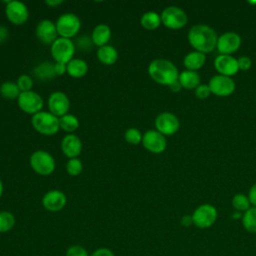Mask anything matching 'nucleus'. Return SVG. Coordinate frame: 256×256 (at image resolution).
<instances>
[{
    "label": "nucleus",
    "instance_id": "nucleus-26",
    "mask_svg": "<svg viewBox=\"0 0 256 256\" xmlns=\"http://www.w3.org/2000/svg\"><path fill=\"white\" fill-rule=\"evenodd\" d=\"M161 23V16L154 11L145 12L140 18V24L146 30H155Z\"/></svg>",
    "mask_w": 256,
    "mask_h": 256
},
{
    "label": "nucleus",
    "instance_id": "nucleus-1",
    "mask_svg": "<svg viewBox=\"0 0 256 256\" xmlns=\"http://www.w3.org/2000/svg\"><path fill=\"white\" fill-rule=\"evenodd\" d=\"M189 44L195 51L201 53L212 52L217 45L218 36L214 29L204 24H197L190 28L187 35Z\"/></svg>",
    "mask_w": 256,
    "mask_h": 256
},
{
    "label": "nucleus",
    "instance_id": "nucleus-30",
    "mask_svg": "<svg viewBox=\"0 0 256 256\" xmlns=\"http://www.w3.org/2000/svg\"><path fill=\"white\" fill-rule=\"evenodd\" d=\"M15 217L9 211H0V233H6L13 229Z\"/></svg>",
    "mask_w": 256,
    "mask_h": 256
},
{
    "label": "nucleus",
    "instance_id": "nucleus-35",
    "mask_svg": "<svg viewBox=\"0 0 256 256\" xmlns=\"http://www.w3.org/2000/svg\"><path fill=\"white\" fill-rule=\"evenodd\" d=\"M16 84L21 92L31 91L32 87H33V79L31 76H29L27 74H22L18 77Z\"/></svg>",
    "mask_w": 256,
    "mask_h": 256
},
{
    "label": "nucleus",
    "instance_id": "nucleus-18",
    "mask_svg": "<svg viewBox=\"0 0 256 256\" xmlns=\"http://www.w3.org/2000/svg\"><path fill=\"white\" fill-rule=\"evenodd\" d=\"M214 67L220 75L227 77H231L239 71L237 59L231 55L219 54L214 60Z\"/></svg>",
    "mask_w": 256,
    "mask_h": 256
},
{
    "label": "nucleus",
    "instance_id": "nucleus-32",
    "mask_svg": "<svg viewBox=\"0 0 256 256\" xmlns=\"http://www.w3.org/2000/svg\"><path fill=\"white\" fill-rule=\"evenodd\" d=\"M74 44H75L76 49L81 51V52H89V51H91L92 47L94 46V43L92 41L91 36H88V35L79 36L74 41Z\"/></svg>",
    "mask_w": 256,
    "mask_h": 256
},
{
    "label": "nucleus",
    "instance_id": "nucleus-4",
    "mask_svg": "<svg viewBox=\"0 0 256 256\" xmlns=\"http://www.w3.org/2000/svg\"><path fill=\"white\" fill-rule=\"evenodd\" d=\"M30 166L34 172L41 176H49L55 170L53 156L45 150H36L30 156Z\"/></svg>",
    "mask_w": 256,
    "mask_h": 256
},
{
    "label": "nucleus",
    "instance_id": "nucleus-45",
    "mask_svg": "<svg viewBox=\"0 0 256 256\" xmlns=\"http://www.w3.org/2000/svg\"><path fill=\"white\" fill-rule=\"evenodd\" d=\"M64 1L63 0H46L45 1V4L49 7H52V8H55L61 4H63Z\"/></svg>",
    "mask_w": 256,
    "mask_h": 256
},
{
    "label": "nucleus",
    "instance_id": "nucleus-22",
    "mask_svg": "<svg viewBox=\"0 0 256 256\" xmlns=\"http://www.w3.org/2000/svg\"><path fill=\"white\" fill-rule=\"evenodd\" d=\"M97 59L104 65H113L118 59V52L112 45H104L99 47L96 52Z\"/></svg>",
    "mask_w": 256,
    "mask_h": 256
},
{
    "label": "nucleus",
    "instance_id": "nucleus-5",
    "mask_svg": "<svg viewBox=\"0 0 256 256\" xmlns=\"http://www.w3.org/2000/svg\"><path fill=\"white\" fill-rule=\"evenodd\" d=\"M55 24L58 35L67 39L75 37L81 29V21L79 17L71 12L63 13L60 15Z\"/></svg>",
    "mask_w": 256,
    "mask_h": 256
},
{
    "label": "nucleus",
    "instance_id": "nucleus-28",
    "mask_svg": "<svg viewBox=\"0 0 256 256\" xmlns=\"http://www.w3.org/2000/svg\"><path fill=\"white\" fill-rule=\"evenodd\" d=\"M21 91L19 90L16 83L11 81H6L0 86V94L2 97L10 100L18 99Z\"/></svg>",
    "mask_w": 256,
    "mask_h": 256
},
{
    "label": "nucleus",
    "instance_id": "nucleus-46",
    "mask_svg": "<svg viewBox=\"0 0 256 256\" xmlns=\"http://www.w3.org/2000/svg\"><path fill=\"white\" fill-rule=\"evenodd\" d=\"M3 191H4V186H3L2 180L0 179V198H1V196L3 195Z\"/></svg>",
    "mask_w": 256,
    "mask_h": 256
},
{
    "label": "nucleus",
    "instance_id": "nucleus-15",
    "mask_svg": "<svg viewBox=\"0 0 256 256\" xmlns=\"http://www.w3.org/2000/svg\"><path fill=\"white\" fill-rule=\"evenodd\" d=\"M241 46V37L235 32H226L218 37L216 48L220 54L231 55Z\"/></svg>",
    "mask_w": 256,
    "mask_h": 256
},
{
    "label": "nucleus",
    "instance_id": "nucleus-14",
    "mask_svg": "<svg viewBox=\"0 0 256 256\" xmlns=\"http://www.w3.org/2000/svg\"><path fill=\"white\" fill-rule=\"evenodd\" d=\"M49 112L60 118L66 114L70 109V100L68 96L61 91H55L50 94L48 98Z\"/></svg>",
    "mask_w": 256,
    "mask_h": 256
},
{
    "label": "nucleus",
    "instance_id": "nucleus-33",
    "mask_svg": "<svg viewBox=\"0 0 256 256\" xmlns=\"http://www.w3.org/2000/svg\"><path fill=\"white\" fill-rule=\"evenodd\" d=\"M143 134L137 128H128L124 133V138L127 143L131 145H138L142 143Z\"/></svg>",
    "mask_w": 256,
    "mask_h": 256
},
{
    "label": "nucleus",
    "instance_id": "nucleus-37",
    "mask_svg": "<svg viewBox=\"0 0 256 256\" xmlns=\"http://www.w3.org/2000/svg\"><path fill=\"white\" fill-rule=\"evenodd\" d=\"M211 91L208 85L206 84H200L196 89H195V95L199 99H206L210 96Z\"/></svg>",
    "mask_w": 256,
    "mask_h": 256
},
{
    "label": "nucleus",
    "instance_id": "nucleus-25",
    "mask_svg": "<svg viewBox=\"0 0 256 256\" xmlns=\"http://www.w3.org/2000/svg\"><path fill=\"white\" fill-rule=\"evenodd\" d=\"M178 80L182 87L187 90H195L200 85V75L196 71L184 70L179 74Z\"/></svg>",
    "mask_w": 256,
    "mask_h": 256
},
{
    "label": "nucleus",
    "instance_id": "nucleus-40",
    "mask_svg": "<svg viewBox=\"0 0 256 256\" xmlns=\"http://www.w3.org/2000/svg\"><path fill=\"white\" fill-rule=\"evenodd\" d=\"M90 256H115V255L108 248H98Z\"/></svg>",
    "mask_w": 256,
    "mask_h": 256
},
{
    "label": "nucleus",
    "instance_id": "nucleus-3",
    "mask_svg": "<svg viewBox=\"0 0 256 256\" xmlns=\"http://www.w3.org/2000/svg\"><path fill=\"white\" fill-rule=\"evenodd\" d=\"M32 127L40 134L45 136L55 135L59 129V118L50 112L41 111L31 118Z\"/></svg>",
    "mask_w": 256,
    "mask_h": 256
},
{
    "label": "nucleus",
    "instance_id": "nucleus-44",
    "mask_svg": "<svg viewBox=\"0 0 256 256\" xmlns=\"http://www.w3.org/2000/svg\"><path fill=\"white\" fill-rule=\"evenodd\" d=\"M168 87H169V89H170L172 92H179V91L183 88L178 79H177L176 81H174L173 83H171Z\"/></svg>",
    "mask_w": 256,
    "mask_h": 256
},
{
    "label": "nucleus",
    "instance_id": "nucleus-36",
    "mask_svg": "<svg viewBox=\"0 0 256 256\" xmlns=\"http://www.w3.org/2000/svg\"><path fill=\"white\" fill-rule=\"evenodd\" d=\"M66 256H89V254L83 246L72 245L67 249Z\"/></svg>",
    "mask_w": 256,
    "mask_h": 256
},
{
    "label": "nucleus",
    "instance_id": "nucleus-11",
    "mask_svg": "<svg viewBox=\"0 0 256 256\" xmlns=\"http://www.w3.org/2000/svg\"><path fill=\"white\" fill-rule=\"evenodd\" d=\"M142 145L149 152L160 154L165 151L167 140L166 137L157 130H148L143 134Z\"/></svg>",
    "mask_w": 256,
    "mask_h": 256
},
{
    "label": "nucleus",
    "instance_id": "nucleus-39",
    "mask_svg": "<svg viewBox=\"0 0 256 256\" xmlns=\"http://www.w3.org/2000/svg\"><path fill=\"white\" fill-rule=\"evenodd\" d=\"M54 71L56 76H62L65 73H67V64L65 63H60V62H55L54 63Z\"/></svg>",
    "mask_w": 256,
    "mask_h": 256
},
{
    "label": "nucleus",
    "instance_id": "nucleus-9",
    "mask_svg": "<svg viewBox=\"0 0 256 256\" xmlns=\"http://www.w3.org/2000/svg\"><path fill=\"white\" fill-rule=\"evenodd\" d=\"M17 103L18 107L23 112L32 116L41 112L44 106V101L42 97L32 90L27 92H21L17 99Z\"/></svg>",
    "mask_w": 256,
    "mask_h": 256
},
{
    "label": "nucleus",
    "instance_id": "nucleus-6",
    "mask_svg": "<svg viewBox=\"0 0 256 256\" xmlns=\"http://www.w3.org/2000/svg\"><path fill=\"white\" fill-rule=\"evenodd\" d=\"M51 54L55 62L67 64L73 59V56L76 51L74 41L67 38L59 37L51 45Z\"/></svg>",
    "mask_w": 256,
    "mask_h": 256
},
{
    "label": "nucleus",
    "instance_id": "nucleus-17",
    "mask_svg": "<svg viewBox=\"0 0 256 256\" xmlns=\"http://www.w3.org/2000/svg\"><path fill=\"white\" fill-rule=\"evenodd\" d=\"M67 203V197L61 190H50L42 197L43 207L50 212H58L62 210Z\"/></svg>",
    "mask_w": 256,
    "mask_h": 256
},
{
    "label": "nucleus",
    "instance_id": "nucleus-8",
    "mask_svg": "<svg viewBox=\"0 0 256 256\" xmlns=\"http://www.w3.org/2000/svg\"><path fill=\"white\" fill-rule=\"evenodd\" d=\"M217 209L211 204H202L198 206L192 214L193 225L200 229L211 227L217 219Z\"/></svg>",
    "mask_w": 256,
    "mask_h": 256
},
{
    "label": "nucleus",
    "instance_id": "nucleus-27",
    "mask_svg": "<svg viewBox=\"0 0 256 256\" xmlns=\"http://www.w3.org/2000/svg\"><path fill=\"white\" fill-rule=\"evenodd\" d=\"M59 124L60 128L68 134H73V132L76 131L80 125L78 118L75 115L69 113L59 118Z\"/></svg>",
    "mask_w": 256,
    "mask_h": 256
},
{
    "label": "nucleus",
    "instance_id": "nucleus-43",
    "mask_svg": "<svg viewBox=\"0 0 256 256\" xmlns=\"http://www.w3.org/2000/svg\"><path fill=\"white\" fill-rule=\"evenodd\" d=\"M181 224L185 227H189L193 224V219H192V215H184L181 218Z\"/></svg>",
    "mask_w": 256,
    "mask_h": 256
},
{
    "label": "nucleus",
    "instance_id": "nucleus-31",
    "mask_svg": "<svg viewBox=\"0 0 256 256\" xmlns=\"http://www.w3.org/2000/svg\"><path fill=\"white\" fill-rule=\"evenodd\" d=\"M232 206L238 212H245L250 208V201L248 196L244 194H236L232 198Z\"/></svg>",
    "mask_w": 256,
    "mask_h": 256
},
{
    "label": "nucleus",
    "instance_id": "nucleus-42",
    "mask_svg": "<svg viewBox=\"0 0 256 256\" xmlns=\"http://www.w3.org/2000/svg\"><path fill=\"white\" fill-rule=\"evenodd\" d=\"M8 36H9V31L7 27L0 25V44L5 42L8 39Z\"/></svg>",
    "mask_w": 256,
    "mask_h": 256
},
{
    "label": "nucleus",
    "instance_id": "nucleus-34",
    "mask_svg": "<svg viewBox=\"0 0 256 256\" xmlns=\"http://www.w3.org/2000/svg\"><path fill=\"white\" fill-rule=\"evenodd\" d=\"M83 170V163L78 158L69 159L66 163V171L70 176H78Z\"/></svg>",
    "mask_w": 256,
    "mask_h": 256
},
{
    "label": "nucleus",
    "instance_id": "nucleus-24",
    "mask_svg": "<svg viewBox=\"0 0 256 256\" xmlns=\"http://www.w3.org/2000/svg\"><path fill=\"white\" fill-rule=\"evenodd\" d=\"M88 72V64L80 58H73L67 63V74L73 78H82Z\"/></svg>",
    "mask_w": 256,
    "mask_h": 256
},
{
    "label": "nucleus",
    "instance_id": "nucleus-41",
    "mask_svg": "<svg viewBox=\"0 0 256 256\" xmlns=\"http://www.w3.org/2000/svg\"><path fill=\"white\" fill-rule=\"evenodd\" d=\"M248 199L250 201V204H252L254 207H256V183L251 186L249 193H248Z\"/></svg>",
    "mask_w": 256,
    "mask_h": 256
},
{
    "label": "nucleus",
    "instance_id": "nucleus-2",
    "mask_svg": "<svg viewBox=\"0 0 256 256\" xmlns=\"http://www.w3.org/2000/svg\"><path fill=\"white\" fill-rule=\"evenodd\" d=\"M148 74L151 79L161 85L169 86L178 79L177 67L167 59H155L148 66Z\"/></svg>",
    "mask_w": 256,
    "mask_h": 256
},
{
    "label": "nucleus",
    "instance_id": "nucleus-38",
    "mask_svg": "<svg viewBox=\"0 0 256 256\" xmlns=\"http://www.w3.org/2000/svg\"><path fill=\"white\" fill-rule=\"evenodd\" d=\"M237 62H238L239 70H242V71L249 70L252 65V61L248 56H241L239 59H237Z\"/></svg>",
    "mask_w": 256,
    "mask_h": 256
},
{
    "label": "nucleus",
    "instance_id": "nucleus-10",
    "mask_svg": "<svg viewBox=\"0 0 256 256\" xmlns=\"http://www.w3.org/2000/svg\"><path fill=\"white\" fill-rule=\"evenodd\" d=\"M5 14L9 22L14 25H23L29 18V10L27 6L20 1H7L5 6Z\"/></svg>",
    "mask_w": 256,
    "mask_h": 256
},
{
    "label": "nucleus",
    "instance_id": "nucleus-47",
    "mask_svg": "<svg viewBox=\"0 0 256 256\" xmlns=\"http://www.w3.org/2000/svg\"><path fill=\"white\" fill-rule=\"evenodd\" d=\"M240 217H241V214H240V212H238V211L232 215V218H234V219H238V218H240Z\"/></svg>",
    "mask_w": 256,
    "mask_h": 256
},
{
    "label": "nucleus",
    "instance_id": "nucleus-29",
    "mask_svg": "<svg viewBox=\"0 0 256 256\" xmlns=\"http://www.w3.org/2000/svg\"><path fill=\"white\" fill-rule=\"evenodd\" d=\"M242 224L246 231L256 233V207H250L242 216Z\"/></svg>",
    "mask_w": 256,
    "mask_h": 256
},
{
    "label": "nucleus",
    "instance_id": "nucleus-23",
    "mask_svg": "<svg viewBox=\"0 0 256 256\" xmlns=\"http://www.w3.org/2000/svg\"><path fill=\"white\" fill-rule=\"evenodd\" d=\"M205 62H206L205 54L198 51H192L188 53L183 60L186 70H191V71H197L198 69L202 68Z\"/></svg>",
    "mask_w": 256,
    "mask_h": 256
},
{
    "label": "nucleus",
    "instance_id": "nucleus-13",
    "mask_svg": "<svg viewBox=\"0 0 256 256\" xmlns=\"http://www.w3.org/2000/svg\"><path fill=\"white\" fill-rule=\"evenodd\" d=\"M155 127L156 130L164 136H170L178 131L180 123L173 113L162 112L155 119Z\"/></svg>",
    "mask_w": 256,
    "mask_h": 256
},
{
    "label": "nucleus",
    "instance_id": "nucleus-21",
    "mask_svg": "<svg viewBox=\"0 0 256 256\" xmlns=\"http://www.w3.org/2000/svg\"><path fill=\"white\" fill-rule=\"evenodd\" d=\"M33 75L40 81H51L56 77L54 71V63L45 61L39 63L33 69Z\"/></svg>",
    "mask_w": 256,
    "mask_h": 256
},
{
    "label": "nucleus",
    "instance_id": "nucleus-16",
    "mask_svg": "<svg viewBox=\"0 0 256 256\" xmlns=\"http://www.w3.org/2000/svg\"><path fill=\"white\" fill-rule=\"evenodd\" d=\"M35 34L41 43L52 45L58 36L56 24L49 19L41 20L36 26Z\"/></svg>",
    "mask_w": 256,
    "mask_h": 256
},
{
    "label": "nucleus",
    "instance_id": "nucleus-20",
    "mask_svg": "<svg viewBox=\"0 0 256 256\" xmlns=\"http://www.w3.org/2000/svg\"><path fill=\"white\" fill-rule=\"evenodd\" d=\"M92 41L95 46L102 47L104 45H107L110 38H111V29L106 24H98L94 27L92 34H91Z\"/></svg>",
    "mask_w": 256,
    "mask_h": 256
},
{
    "label": "nucleus",
    "instance_id": "nucleus-12",
    "mask_svg": "<svg viewBox=\"0 0 256 256\" xmlns=\"http://www.w3.org/2000/svg\"><path fill=\"white\" fill-rule=\"evenodd\" d=\"M210 91L212 94L219 97H227L231 95L235 90V82L231 77L223 76V75H215L213 76L208 84Z\"/></svg>",
    "mask_w": 256,
    "mask_h": 256
},
{
    "label": "nucleus",
    "instance_id": "nucleus-7",
    "mask_svg": "<svg viewBox=\"0 0 256 256\" xmlns=\"http://www.w3.org/2000/svg\"><path fill=\"white\" fill-rule=\"evenodd\" d=\"M162 24L173 30L183 28L188 21L186 13L177 6H168L161 13Z\"/></svg>",
    "mask_w": 256,
    "mask_h": 256
},
{
    "label": "nucleus",
    "instance_id": "nucleus-19",
    "mask_svg": "<svg viewBox=\"0 0 256 256\" xmlns=\"http://www.w3.org/2000/svg\"><path fill=\"white\" fill-rule=\"evenodd\" d=\"M61 150L67 158H77L82 151V142L75 134H67L61 141Z\"/></svg>",
    "mask_w": 256,
    "mask_h": 256
}]
</instances>
